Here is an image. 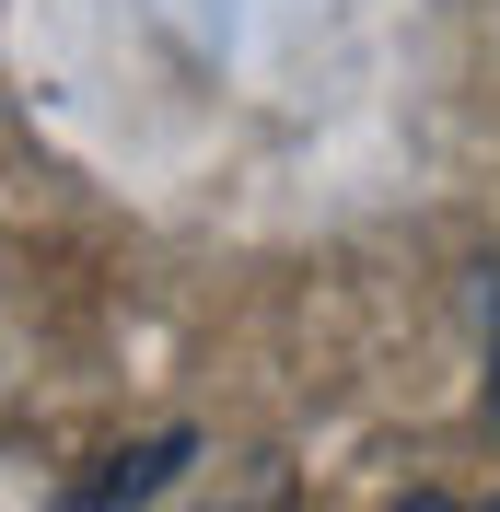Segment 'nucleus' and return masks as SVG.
I'll return each instance as SVG.
<instances>
[{
    "label": "nucleus",
    "mask_w": 500,
    "mask_h": 512,
    "mask_svg": "<svg viewBox=\"0 0 500 512\" xmlns=\"http://www.w3.org/2000/svg\"><path fill=\"white\" fill-rule=\"evenodd\" d=\"M175 466H187V443H140V454H117L105 478H82V501H128V489H163Z\"/></svg>",
    "instance_id": "f257e3e1"
},
{
    "label": "nucleus",
    "mask_w": 500,
    "mask_h": 512,
    "mask_svg": "<svg viewBox=\"0 0 500 512\" xmlns=\"http://www.w3.org/2000/svg\"><path fill=\"white\" fill-rule=\"evenodd\" d=\"M489 408H500V303H489Z\"/></svg>",
    "instance_id": "f03ea898"
}]
</instances>
